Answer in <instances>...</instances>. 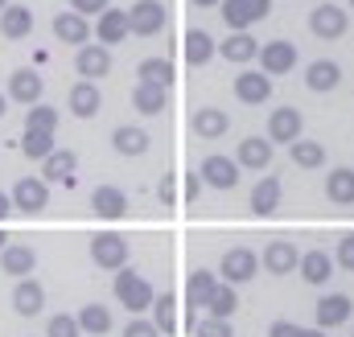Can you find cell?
Returning <instances> with one entry per match:
<instances>
[{
    "label": "cell",
    "mask_w": 354,
    "mask_h": 337,
    "mask_svg": "<svg viewBox=\"0 0 354 337\" xmlns=\"http://www.w3.org/2000/svg\"><path fill=\"white\" fill-rule=\"evenodd\" d=\"M153 296H157L153 284H149L136 267H120V271H115V300H120L132 317H140V313L153 305Z\"/></svg>",
    "instance_id": "cell-1"
},
{
    "label": "cell",
    "mask_w": 354,
    "mask_h": 337,
    "mask_svg": "<svg viewBox=\"0 0 354 337\" xmlns=\"http://www.w3.org/2000/svg\"><path fill=\"white\" fill-rule=\"evenodd\" d=\"M124 12H128V33H136V37H157L165 29V21H169V12H165L161 0H136Z\"/></svg>",
    "instance_id": "cell-2"
},
{
    "label": "cell",
    "mask_w": 354,
    "mask_h": 337,
    "mask_svg": "<svg viewBox=\"0 0 354 337\" xmlns=\"http://www.w3.org/2000/svg\"><path fill=\"white\" fill-rule=\"evenodd\" d=\"M256 271H260V255L252 251V247H231V251L223 255V263H218V280L231 284V288L256 280Z\"/></svg>",
    "instance_id": "cell-3"
},
{
    "label": "cell",
    "mask_w": 354,
    "mask_h": 337,
    "mask_svg": "<svg viewBox=\"0 0 354 337\" xmlns=\"http://www.w3.org/2000/svg\"><path fill=\"white\" fill-rule=\"evenodd\" d=\"M309 29H313V37H322V41H338V37H346V29H351V12H346L342 4H317V8L309 12Z\"/></svg>",
    "instance_id": "cell-4"
},
{
    "label": "cell",
    "mask_w": 354,
    "mask_h": 337,
    "mask_svg": "<svg viewBox=\"0 0 354 337\" xmlns=\"http://www.w3.org/2000/svg\"><path fill=\"white\" fill-rule=\"evenodd\" d=\"M91 263L103 267V271L128 267V243H124V235H115V231L95 235V239H91Z\"/></svg>",
    "instance_id": "cell-5"
},
{
    "label": "cell",
    "mask_w": 354,
    "mask_h": 337,
    "mask_svg": "<svg viewBox=\"0 0 354 337\" xmlns=\"http://www.w3.org/2000/svg\"><path fill=\"white\" fill-rule=\"evenodd\" d=\"M8 198H12V210H21V214H41V210L50 206V185H46L41 177H21Z\"/></svg>",
    "instance_id": "cell-6"
},
{
    "label": "cell",
    "mask_w": 354,
    "mask_h": 337,
    "mask_svg": "<svg viewBox=\"0 0 354 337\" xmlns=\"http://www.w3.org/2000/svg\"><path fill=\"white\" fill-rule=\"evenodd\" d=\"M260 75H268V79H280V75H288L292 66H297V46L292 41H268V46H260Z\"/></svg>",
    "instance_id": "cell-7"
},
{
    "label": "cell",
    "mask_w": 354,
    "mask_h": 337,
    "mask_svg": "<svg viewBox=\"0 0 354 337\" xmlns=\"http://www.w3.org/2000/svg\"><path fill=\"white\" fill-rule=\"evenodd\" d=\"M301 128H305L301 111H297V107H280V111L268 115V144H272V148H276V144H297V140H301Z\"/></svg>",
    "instance_id": "cell-8"
},
{
    "label": "cell",
    "mask_w": 354,
    "mask_h": 337,
    "mask_svg": "<svg viewBox=\"0 0 354 337\" xmlns=\"http://www.w3.org/2000/svg\"><path fill=\"white\" fill-rule=\"evenodd\" d=\"M41 90H46V79H41L33 66H21V70H12V75H8V99H12V103H21V107L41 103Z\"/></svg>",
    "instance_id": "cell-9"
},
{
    "label": "cell",
    "mask_w": 354,
    "mask_h": 337,
    "mask_svg": "<svg viewBox=\"0 0 354 337\" xmlns=\"http://www.w3.org/2000/svg\"><path fill=\"white\" fill-rule=\"evenodd\" d=\"M297 263H301V251L288 239H272L260 255V267H268V276H288V271H297Z\"/></svg>",
    "instance_id": "cell-10"
},
{
    "label": "cell",
    "mask_w": 354,
    "mask_h": 337,
    "mask_svg": "<svg viewBox=\"0 0 354 337\" xmlns=\"http://www.w3.org/2000/svg\"><path fill=\"white\" fill-rule=\"evenodd\" d=\"M75 70H79V79H107L111 75V54L103 50V46H79L75 50Z\"/></svg>",
    "instance_id": "cell-11"
},
{
    "label": "cell",
    "mask_w": 354,
    "mask_h": 337,
    "mask_svg": "<svg viewBox=\"0 0 354 337\" xmlns=\"http://www.w3.org/2000/svg\"><path fill=\"white\" fill-rule=\"evenodd\" d=\"M198 177L210 185V189H235L239 185V165L231 161V157H206L202 161V168H198Z\"/></svg>",
    "instance_id": "cell-12"
},
{
    "label": "cell",
    "mask_w": 354,
    "mask_h": 337,
    "mask_svg": "<svg viewBox=\"0 0 354 337\" xmlns=\"http://www.w3.org/2000/svg\"><path fill=\"white\" fill-rule=\"evenodd\" d=\"M95 37H99L103 50L128 41V37H132V33H128V12H124V8H103L99 21H95Z\"/></svg>",
    "instance_id": "cell-13"
},
{
    "label": "cell",
    "mask_w": 354,
    "mask_h": 337,
    "mask_svg": "<svg viewBox=\"0 0 354 337\" xmlns=\"http://www.w3.org/2000/svg\"><path fill=\"white\" fill-rule=\"evenodd\" d=\"M91 210H95L99 218L115 222V218L128 214V193H124L120 185H95V193H91Z\"/></svg>",
    "instance_id": "cell-14"
},
{
    "label": "cell",
    "mask_w": 354,
    "mask_h": 337,
    "mask_svg": "<svg viewBox=\"0 0 354 337\" xmlns=\"http://www.w3.org/2000/svg\"><path fill=\"white\" fill-rule=\"evenodd\" d=\"M272 144H268V136H248V140H239V148H235V165L239 168H256V173H264L272 165Z\"/></svg>",
    "instance_id": "cell-15"
},
{
    "label": "cell",
    "mask_w": 354,
    "mask_h": 337,
    "mask_svg": "<svg viewBox=\"0 0 354 337\" xmlns=\"http://www.w3.org/2000/svg\"><path fill=\"white\" fill-rule=\"evenodd\" d=\"M354 313V300L346 292H334V296H322L317 300V329H338L346 325Z\"/></svg>",
    "instance_id": "cell-16"
},
{
    "label": "cell",
    "mask_w": 354,
    "mask_h": 337,
    "mask_svg": "<svg viewBox=\"0 0 354 337\" xmlns=\"http://www.w3.org/2000/svg\"><path fill=\"white\" fill-rule=\"evenodd\" d=\"M218 284H223V280H218L214 271H206V267L189 271V280H185V309H194V313H198V309H206Z\"/></svg>",
    "instance_id": "cell-17"
},
{
    "label": "cell",
    "mask_w": 354,
    "mask_h": 337,
    "mask_svg": "<svg viewBox=\"0 0 354 337\" xmlns=\"http://www.w3.org/2000/svg\"><path fill=\"white\" fill-rule=\"evenodd\" d=\"M46 309V288L37 284V280H17V288H12V313L17 317H37Z\"/></svg>",
    "instance_id": "cell-18"
},
{
    "label": "cell",
    "mask_w": 354,
    "mask_h": 337,
    "mask_svg": "<svg viewBox=\"0 0 354 337\" xmlns=\"http://www.w3.org/2000/svg\"><path fill=\"white\" fill-rule=\"evenodd\" d=\"M33 267H37V251H33L29 243H8V247L0 251V271H4V276L25 280V276H33Z\"/></svg>",
    "instance_id": "cell-19"
},
{
    "label": "cell",
    "mask_w": 354,
    "mask_h": 337,
    "mask_svg": "<svg viewBox=\"0 0 354 337\" xmlns=\"http://www.w3.org/2000/svg\"><path fill=\"white\" fill-rule=\"evenodd\" d=\"M235 99L239 103H248V107H260L272 99V79L260 75V70H243L239 79H235Z\"/></svg>",
    "instance_id": "cell-20"
},
{
    "label": "cell",
    "mask_w": 354,
    "mask_h": 337,
    "mask_svg": "<svg viewBox=\"0 0 354 337\" xmlns=\"http://www.w3.org/2000/svg\"><path fill=\"white\" fill-rule=\"evenodd\" d=\"M189 128H194V136H202V140H218V136H227L231 115L218 111V107H198V111L189 115Z\"/></svg>",
    "instance_id": "cell-21"
},
{
    "label": "cell",
    "mask_w": 354,
    "mask_h": 337,
    "mask_svg": "<svg viewBox=\"0 0 354 337\" xmlns=\"http://www.w3.org/2000/svg\"><path fill=\"white\" fill-rule=\"evenodd\" d=\"M338 83H342V66H338V62L317 58V62H309V66H305V86H309L313 95H330Z\"/></svg>",
    "instance_id": "cell-22"
},
{
    "label": "cell",
    "mask_w": 354,
    "mask_h": 337,
    "mask_svg": "<svg viewBox=\"0 0 354 337\" xmlns=\"http://www.w3.org/2000/svg\"><path fill=\"white\" fill-rule=\"evenodd\" d=\"M54 37L62 41V46H87L91 41V25H87V17H79V12H58L54 17Z\"/></svg>",
    "instance_id": "cell-23"
},
{
    "label": "cell",
    "mask_w": 354,
    "mask_h": 337,
    "mask_svg": "<svg viewBox=\"0 0 354 337\" xmlns=\"http://www.w3.org/2000/svg\"><path fill=\"white\" fill-rule=\"evenodd\" d=\"M99 107H103V90H99V83L79 79V83L71 86V115L91 119V115H99Z\"/></svg>",
    "instance_id": "cell-24"
},
{
    "label": "cell",
    "mask_w": 354,
    "mask_h": 337,
    "mask_svg": "<svg viewBox=\"0 0 354 337\" xmlns=\"http://www.w3.org/2000/svg\"><path fill=\"white\" fill-rule=\"evenodd\" d=\"M75 168H79V157L66 153V148H54L46 161H41V181H62V185H75Z\"/></svg>",
    "instance_id": "cell-25"
},
{
    "label": "cell",
    "mask_w": 354,
    "mask_h": 337,
    "mask_svg": "<svg viewBox=\"0 0 354 337\" xmlns=\"http://www.w3.org/2000/svg\"><path fill=\"white\" fill-rule=\"evenodd\" d=\"M280 177H260L256 181V189H252V198H248V206H252V214H260V218H268V214H276L280 210Z\"/></svg>",
    "instance_id": "cell-26"
},
{
    "label": "cell",
    "mask_w": 354,
    "mask_h": 337,
    "mask_svg": "<svg viewBox=\"0 0 354 337\" xmlns=\"http://www.w3.org/2000/svg\"><path fill=\"white\" fill-rule=\"evenodd\" d=\"M0 33H4L8 41L29 37V33H33V8H29V4H8V8L0 12Z\"/></svg>",
    "instance_id": "cell-27"
},
{
    "label": "cell",
    "mask_w": 354,
    "mask_h": 337,
    "mask_svg": "<svg viewBox=\"0 0 354 337\" xmlns=\"http://www.w3.org/2000/svg\"><path fill=\"white\" fill-rule=\"evenodd\" d=\"M260 46H264V41H256L252 33H231V37L218 46V54H223L227 62H239V66H248V62H256Z\"/></svg>",
    "instance_id": "cell-28"
},
{
    "label": "cell",
    "mask_w": 354,
    "mask_h": 337,
    "mask_svg": "<svg viewBox=\"0 0 354 337\" xmlns=\"http://www.w3.org/2000/svg\"><path fill=\"white\" fill-rule=\"evenodd\" d=\"M111 148H115L120 157H145V153H149V132H145V128L124 124V128H115V132H111Z\"/></svg>",
    "instance_id": "cell-29"
},
{
    "label": "cell",
    "mask_w": 354,
    "mask_h": 337,
    "mask_svg": "<svg viewBox=\"0 0 354 337\" xmlns=\"http://www.w3.org/2000/svg\"><path fill=\"white\" fill-rule=\"evenodd\" d=\"M181 46H185V62H189V66H206V62L218 54V46H214V37H210L206 29H189Z\"/></svg>",
    "instance_id": "cell-30"
},
{
    "label": "cell",
    "mask_w": 354,
    "mask_h": 337,
    "mask_svg": "<svg viewBox=\"0 0 354 337\" xmlns=\"http://www.w3.org/2000/svg\"><path fill=\"white\" fill-rule=\"evenodd\" d=\"M149 309H153V325H157V334L174 337L177 334V296L174 292H157Z\"/></svg>",
    "instance_id": "cell-31"
},
{
    "label": "cell",
    "mask_w": 354,
    "mask_h": 337,
    "mask_svg": "<svg viewBox=\"0 0 354 337\" xmlns=\"http://www.w3.org/2000/svg\"><path fill=\"white\" fill-rule=\"evenodd\" d=\"M132 107H136L140 115H161V111L169 107V90L149 86V83H136L132 86Z\"/></svg>",
    "instance_id": "cell-32"
},
{
    "label": "cell",
    "mask_w": 354,
    "mask_h": 337,
    "mask_svg": "<svg viewBox=\"0 0 354 337\" xmlns=\"http://www.w3.org/2000/svg\"><path fill=\"white\" fill-rule=\"evenodd\" d=\"M326 198H330L334 206H354V168L351 165L334 168V173L326 177Z\"/></svg>",
    "instance_id": "cell-33"
},
{
    "label": "cell",
    "mask_w": 354,
    "mask_h": 337,
    "mask_svg": "<svg viewBox=\"0 0 354 337\" xmlns=\"http://www.w3.org/2000/svg\"><path fill=\"white\" fill-rule=\"evenodd\" d=\"M136 79L149 83V86L169 90V86H174V62H169V58H145V62L136 66Z\"/></svg>",
    "instance_id": "cell-34"
},
{
    "label": "cell",
    "mask_w": 354,
    "mask_h": 337,
    "mask_svg": "<svg viewBox=\"0 0 354 337\" xmlns=\"http://www.w3.org/2000/svg\"><path fill=\"white\" fill-rule=\"evenodd\" d=\"M301 276H305V284H326L330 276H334V259L326 251H305L301 255Z\"/></svg>",
    "instance_id": "cell-35"
},
{
    "label": "cell",
    "mask_w": 354,
    "mask_h": 337,
    "mask_svg": "<svg viewBox=\"0 0 354 337\" xmlns=\"http://www.w3.org/2000/svg\"><path fill=\"white\" fill-rule=\"evenodd\" d=\"M79 329L91 337H103V334H111V309H103V305H83L79 309Z\"/></svg>",
    "instance_id": "cell-36"
},
{
    "label": "cell",
    "mask_w": 354,
    "mask_h": 337,
    "mask_svg": "<svg viewBox=\"0 0 354 337\" xmlns=\"http://www.w3.org/2000/svg\"><path fill=\"white\" fill-rule=\"evenodd\" d=\"M288 157H292L297 168H322L326 165V144H317V140H297V144H288Z\"/></svg>",
    "instance_id": "cell-37"
},
{
    "label": "cell",
    "mask_w": 354,
    "mask_h": 337,
    "mask_svg": "<svg viewBox=\"0 0 354 337\" xmlns=\"http://www.w3.org/2000/svg\"><path fill=\"white\" fill-rule=\"evenodd\" d=\"M235 309H239V296H235V288H231V284H218V288H214V296H210V305H206V317L231 321V317H235Z\"/></svg>",
    "instance_id": "cell-38"
},
{
    "label": "cell",
    "mask_w": 354,
    "mask_h": 337,
    "mask_svg": "<svg viewBox=\"0 0 354 337\" xmlns=\"http://www.w3.org/2000/svg\"><path fill=\"white\" fill-rule=\"evenodd\" d=\"M54 128H58V111H54V107L33 103V107L25 111V132H50V136H54Z\"/></svg>",
    "instance_id": "cell-39"
},
{
    "label": "cell",
    "mask_w": 354,
    "mask_h": 337,
    "mask_svg": "<svg viewBox=\"0 0 354 337\" xmlns=\"http://www.w3.org/2000/svg\"><path fill=\"white\" fill-rule=\"evenodd\" d=\"M218 8H223V21H227V25H231V33H248V29H252V25H256V21H252V12H248V4H243V0H223V4H218Z\"/></svg>",
    "instance_id": "cell-40"
},
{
    "label": "cell",
    "mask_w": 354,
    "mask_h": 337,
    "mask_svg": "<svg viewBox=\"0 0 354 337\" xmlns=\"http://www.w3.org/2000/svg\"><path fill=\"white\" fill-rule=\"evenodd\" d=\"M21 153H25L29 161H46V157L54 153V136H50V132H25Z\"/></svg>",
    "instance_id": "cell-41"
},
{
    "label": "cell",
    "mask_w": 354,
    "mask_h": 337,
    "mask_svg": "<svg viewBox=\"0 0 354 337\" xmlns=\"http://www.w3.org/2000/svg\"><path fill=\"white\" fill-rule=\"evenodd\" d=\"M46 337H83V329H79V321L71 313H58V317H50Z\"/></svg>",
    "instance_id": "cell-42"
},
{
    "label": "cell",
    "mask_w": 354,
    "mask_h": 337,
    "mask_svg": "<svg viewBox=\"0 0 354 337\" xmlns=\"http://www.w3.org/2000/svg\"><path fill=\"white\" fill-rule=\"evenodd\" d=\"M194 337H235V329H231V321H218V317H198Z\"/></svg>",
    "instance_id": "cell-43"
},
{
    "label": "cell",
    "mask_w": 354,
    "mask_h": 337,
    "mask_svg": "<svg viewBox=\"0 0 354 337\" xmlns=\"http://www.w3.org/2000/svg\"><path fill=\"white\" fill-rule=\"evenodd\" d=\"M330 259H334V267H342V271H354V235H342Z\"/></svg>",
    "instance_id": "cell-44"
},
{
    "label": "cell",
    "mask_w": 354,
    "mask_h": 337,
    "mask_svg": "<svg viewBox=\"0 0 354 337\" xmlns=\"http://www.w3.org/2000/svg\"><path fill=\"white\" fill-rule=\"evenodd\" d=\"M124 337H161V334H157V325H153V321H145V317H132V321L124 325Z\"/></svg>",
    "instance_id": "cell-45"
},
{
    "label": "cell",
    "mask_w": 354,
    "mask_h": 337,
    "mask_svg": "<svg viewBox=\"0 0 354 337\" xmlns=\"http://www.w3.org/2000/svg\"><path fill=\"white\" fill-rule=\"evenodd\" d=\"M103 8H111V0H71V12H79V17L103 12Z\"/></svg>",
    "instance_id": "cell-46"
},
{
    "label": "cell",
    "mask_w": 354,
    "mask_h": 337,
    "mask_svg": "<svg viewBox=\"0 0 354 337\" xmlns=\"http://www.w3.org/2000/svg\"><path fill=\"white\" fill-rule=\"evenodd\" d=\"M248 4V12H252V21H264L268 12H272V0H243Z\"/></svg>",
    "instance_id": "cell-47"
},
{
    "label": "cell",
    "mask_w": 354,
    "mask_h": 337,
    "mask_svg": "<svg viewBox=\"0 0 354 337\" xmlns=\"http://www.w3.org/2000/svg\"><path fill=\"white\" fill-rule=\"evenodd\" d=\"M297 329H301V325H292V321H276V325L268 329V337H297Z\"/></svg>",
    "instance_id": "cell-48"
},
{
    "label": "cell",
    "mask_w": 354,
    "mask_h": 337,
    "mask_svg": "<svg viewBox=\"0 0 354 337\" xmlns=\"http://www.w3.org/2000/svg\"><path fill=\"white\" fill-rule=\"evenodd\" d=\"M157 193H161V202H165V206H174V202H177V193H174V181H169V177L161 181V189H157Z\"/></svg>",
    "instance_id": "cell-49"
},
{
    "label": "cell",
    "mask_w": 354,
    "mask_h": 337,
    "mask_svg": "<svg viewBox=\"0 0 354 337\" xmlns=\"http://www.w3.org/2000/svg\"><path fill=\"white\" fill-rule=\"evenodd\" d=\"M8 214H12V198L0 189V227H4V218H8Z\"/></svg>",
    "instance_id": "cell-50"
},
{
    "label": "cell",
    "mask_w": 354,
    "mask_h": 337,
    "mask_svg": "<svg viewBox=\"0 0 354 337\" xmlns=\"http://www.w3.org/2000/svg\"><path fill=\"white\" fill-rule=\"evenodd\" d=\"M297 337H326V329H297Z\"/></svg>",
    "instance_id": "cell-51"
},
{
    "label": "cell",
    "mask_w": 354,
    "mask_h": 337,
    "mask_svg": "<svg viewBox=\"0 0 354 337\" xmlns=\"http://www.w3.org/2000/svg\"><path fill=\"white\" fill-rule=\"evenodd\" d=\"M198 8H210V4H223V0H194Z\"/></svg>",
    "instance_id": "cell-52"
},
{
    "label": "cell",
    "mask_w": 354,
    "mask_h": 337,
    "mask_svg": "<svg viewBox=\"0 0 354 337\" xmlns=\"http://www.w3.org/2000/svg\"><path fill=\"white\" fill-rule=\"evenodd\" d=\"M4 247H8V235H4V227H0V251H4Z\"/></svg>",
    "instance_id": "cell-53"
},
{
    "label": "cell",
    "mask_w": 354,
    "mask_h": 337,
    "mask_svg": "<svg viewBox=\"0 0 354 337\" xmlns=\"http://www.w3.org/2000/svg\"><path fill=\"white\" fill-rule=\"evenodd\" d=\"M4 107H8V99H4V90H0V119H4Z\"/></svg>",
    "instance_id": "cell-54"
},
{
    "label": "cell",
    "mask_w": 354,
    "mask_h": 337,
    "mask_svg": "<svg viewBox=\"0 0 354 337\" xmlns=\"http://www.w3.org/2000/svg\"><path fill=\"white\" fill-rule=\"evenodd\" d=\"M8 4H12V0H0V12H4V8H8Z\"/></svg>",
    "instance_id": "cell-55"
},
{
    "label": "cell",
    "mask_w": 354,
    "mask_h": 337,
    "mask_svg": "<svg viewBox=\"0 0 354 337\" xmlns=\"http://www.w3.org/2000/svg\"><path fill=\"white\" fill-rule=\"evenodd\" d=\"M351 8H354V0H351Z\"/></svg>",
    "instance_id": "cell-56"
}]
</instances>
